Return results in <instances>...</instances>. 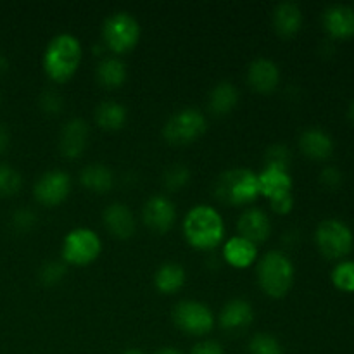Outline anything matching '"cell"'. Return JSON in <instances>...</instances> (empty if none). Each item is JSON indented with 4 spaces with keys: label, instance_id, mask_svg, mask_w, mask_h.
<instances>
[{
    "label": "cell",
    "instance_id": "f1b7e54d",
    "mask_svg": "<svg viewBox=\"0 0 354 354\" xmlns=\"http://www.w3.org/2000/svg\"><path fill=\"white\" fill-rule=\"evenodd\" d=\"M66 273H68V265L62 259L61 261H45L38 270V280L45 287H54L59 282H62Z\"/></svg>",
    "mask_w": 354,
    "mask_h": 354
},
{
    "label": "cell",
    "instance_id": "4dcf8cb0",
    "mask_svg": "<svg viewBox=\"0 0 354 354\" xmlns=\"http://www.w3.org/2000/svg\"><path fill=\"white\" fill-rule=\"evenodd\" d=\"M290 161H292V154H290L289 147H286V145L275 144L266 149L265 168H279L289 171Z\"/></svg>",
    "mask_w": 354,
    "mask_h": 354
},
{
    "label": "cell",
    "instance_id": "f35d334b",
    "mask_svg": "<svg viewBox=\"0 0 354 354\" xmlns=\"http://www.w3.org/2000/svg\"><path fill=\"white\" fill-rule=\"evenodd\" d=\"M156 354H183V353L178 351V349H175V348H161V349H158V353Z\"/></svg>",
    "mask_w": 354,
    "mask_h": 354
},
{
    "label": "cell",
    "instance_id": "44dd1931",
    "mask_svg": "<svg viewBox=\"0 0 354 354\" xmlns=\"http://www.w3.org/2000/svg\"><path fill=\"white\" fill-rule=\"evenodd\" d=\"M273 30L283 38L297 35L303 26V10L294 2H280L272 14Z\"/></svg>",
    "mask_w": 354,
    "mask_h": 354
},
{
    "label": "cell",
    "instance_id": "836d02e7",
    "mask_svg": "<svg viewBox=\"0 0 354 354\" xmlns=\"http://www.w3.org/2000/svg\"><path fill=\"white\" fill-rule=\"evenodd\" d=\"M40 107L45 114H59L64 107V100H62V95L55 90H45L40 95Z\"/></svg>",
    "mask_w": 354,
    "mask_h": 354
},
{
    "label": "cell",
    "instance_id": "d6986e66",
    "mask_svg": "<svg viewBox=\"0 0 354 354\" xmlns=\"http://www.w3.org/2000/svg\"><path fill=\"white\" fill-rule=\"evenodd\" d=\"M254 320V310H252V304L249 301L241 299H232L221 308V313L218 317L220 322V327L223 330L228 332H239L248 328L249 325Z\"/></svg>",
    "mask_w": 354,
    "mask_h": 354
},
{
    "label": "cell",
    "instance_id": "f546056e",
    "mask_svg": "<svg viewBox=\"0 0 354 354\" xmlns=\"http://www.w3.org/2000/svg\"><path fill=\"white\" fill-rule=\"evenodd\" d=\"M21 175L10 165L0 162V197H12L21 189Z\"/></svg>",
    "mask_w": 354,
    "mask_h": 354
},
{
    "label": "cell",
    "instance_id": "603a6c76",
    "mask_svg": "<svg viewBox=\"0 0 354 354\" xmlns=\"http://www.w3.org/2000/svg\"><path fill=\"white\" fill-rule=\"evenodd\" d=\"M239 90L234 83L220 82L213 86L207 99V107L214 116H227L237 107Z\"/></svg>",
    "mask_w": 354,
    "mask_h": 354
},
{
    "label": "cell",
    "instance_id": "e0dca14e",
    "mask_svg": "<svg viewBox=\"0 0 354 354\" xmlns=\"http://www.w3.org/2000/svg\"><path fill=\"white\" fill-rule=\"evenodd\" d=\"M334 138L322 128H306L299 135V149L313 161H325L334 154Z\"/></svg>",
    "mask_w": 354,
    "mask_h": 354
},
{
    "label": "cell",
    "instance_id": "4fadbf2b",
    "mask_svg": "<svg viewBox=\"0 0 354 354\" xmlns=\"http://www.w3.org/2000/svg\"><path fill=\"white\" fill-rule=\"evenodd\" d=\"M325 31L334 40H348L354 37V7L346 3H332L322 14Z\"/></svg>",
    "mask_w": 354,
    "mask_h": 354
},
{
    "label": "cell",
    "instance_id": "7a4b0ae2",
    "mask_svg": "<svg viewBox=\"0 0 354 354\" xmlns=\"http://www.w3.org/2000/svg\"><path fill=\"white\" fill-rule=\"evenodd\" d=\"M82 44L71 33H59L47 44L44 52V71L54 83H66L76 75L82 64Z\"/></svg>",
    "mask_w": 354,
    "mask_h": 354
},
{
    "label": "cell",
    "instance_id": "7402d4cb",
    "mask_svg": "<svg viewBox=\"0 0 354 354\" xmlns=\"http://www.w3.org/2000/svg\"><path fill=\"white\" fill-rule=\"evenodd\" d=\"M97 82L102 88L107 90H116L120 86L124 85L128 76L127 64L121 57L118 55H106V57L100 59V62L97 64L95 69Z\"/></svg>",
    "mask_w": 354,
    "mask_h": 354
},
{
    "label": "cell",
    "instance_id": "6da1fadb",
    "mask_svg": "<svg viewBox=\"0 0 354 354\" xmlns=\"http://www.w3.org/2000/svg\"><path fill=\"white\" fill-rule=\"evenodd\" d=\"M183 237L199 251H211L225 239L223 216L207 204H197L183 218Z\"/></svg>",
    "mask_w": 354,
    "mask_h": 354
},
{
    "label": "cell",
    "instance_id": "3957f363",
    "mask_svg": "<svg viewBox=\"0 0 354 354\" xmlns=\"http://www.w3.org/2000/svg\"><path fill=\"white\" fill-rule=\"evenodd\" d=\"M258 283L266 296L273 299H282L290 292L296 277L294 263L286 252L270 251L261 256L256 266Z\"/></svg>",
    "mask_w": 354,
    "mask_h": 354
},
{
    "label": "cell",
    "instance_id": "4316f807",
    "mask_svg": "<svg viewBox=\"0 0 354 354\" xmlns=\"http://www.w3.org/2000/svg\"><path fill=\"white\" fill-rule=\"evenodd\" d=\"M332 283L337 290L346 294H354V261L353 259H341L332 268Z\"/></svg>",
    "mask_w": 354,
    "mask_h": 354
},
{
    "label": "cell",
    "instance_id": "30bf717a",
    "mask_svg": "<svg viewBox=\"0 0 354 354\" xmlns=\"http://www.w3.org/2000/svg\"><path fill=\"white\" fill-rule=\"evenodd\" d=\"M71 192V176L62 169H50L37 180L33 196L38 204L45 207H55L64 203Z\"/></svg>",
    "mask_w": 354,
    "mask_h": 354
},
{
    "label": "cell",
    "instance_id": "8fae6325",
    "mask_svg": "<svg viewBox=\"0 0 354 354\" xmlns=\"http://www.w3.org/2000/svg\"><path fill=\"white\" fill-rule=\"evenodd\" d=\"M142 218L145 227L151 228L156 234H166L173 228L176 220V207L169 197L162 194L149 197L142 207Z\"/></svg>",
    "mask_w": 354,
    "mask_h": 354
},
{
    "label": "cell",
    "instance_id": "2e32d148",
    "mask_svg": "<svg viewBox=\"0 0 354 354\" xmlns=\"http://www.w3.org/2000/svg\"><path fill=\"white\" fill-rule=\"evenodd\" d=\"M102 221L107 230H109V234L113 237L121 239V241L131 239L135 235V230H137L135 214L123 203H113L106 206L102 213Z\"/></svg>",
    "mask_w": 354,
    "mask_h": 354
},
{
    "label": "cell",
    "instance_id": "d6a6232c",
    "mask_svg": "<svg viewBox=\"0 0 354 354\" xmlns=\"http://www.w3.org/2000/svg\"><path fill=\"white\" fill-rule=\"evenodd\" d=\"M10 225H12V228L17 234H28V232L33 230L35 225H37V214L31 209H28V207H21V209L14 211L12 213V216H10Z\"/></svg>",
    "mask_w": 354,
    "mask_h": 354
},
{
    "label": "cell",
    "instance_id": "e575fe53",
    "mask_svg": "<svg viewBox=\"0 0 354 354\" xmlns=\"http://www.w3.org/2000/svg\"><path fill=\"white\" fill-rule=\"evenodd\" d=\"M320 182L324 183L327 189H337V187L342 183L341 169L335 168V166H327V168L322 169Z\"/></svg>",
    "mask_w": 354,
    "mask_h": 354
},
{
    "label": "cell",
    "instance_id": "ac0fdd59",
    "mask_svg": "<svg viewBox=\"0 0 354 354\" xmlns=\"http://www.w3.org/2000/svg\"><path fill=\"white\" fill-rule=\"evenodd\" d=\"M258 245L241 235H234L232 239H228L221 251L225 263H228L235 270H245L258 263Z\"/></svg>",
    "mask_w": 354,
    "mask_h": 354
},
{
    "label": "cell",
    "instance_id": "ffe728a7",
    "mask_svg": "<svg viewBox=\"0 0 354 354\" xmlns=\"http://www.w3.org/2000/svg\"><path fill=\"white\" fill-rule=\"evenodd\" d=\"M259 183V196L265 199L273 201L277 197H283L292 194L294 180L287 169L279 168H263L258 175Z\"/></svg>",
    "mask_w": 354,
    "mask_h": 354
},
{
    "label": "cell",
    "instance_id": "5bb4252c",
    "mask_svg": "<svg viewBox=\"0 0 354 354\" xmlns=\"http://www.w3.org/2000/svg\"><path fill=\"white\" fill-rule=\"evenodd\" d=\"M237 230L241 237L258 245L268 241L272 235V221H270L268 214L259 207H248L239 216Z\"/></svg>",
    "mask_w": 354,
    "mask_h": 354
},
{
    "label": "cell",
    "instance_id": "484cf974",
    "mask_svg": "<svg viewBox=\"0 0 354 354\" xmlns=\"http://www.w3.org/2000/svg\"><path fill=\"white\" fill-rule=\"evenodd\" d=\"M97 127L106 131H118L127 124L128 109L116 100H104L95 107Z\"/></svg>",
    "mask_w": 354,
    "mask_h": 354
},
{
    "label": "cell",
    "instance_id": "9c48e42d",
    "mask_svg": "<svg viewBox=\"0 0 354 354\" xmlns=\"http://www.w3.org/2000/svg\"><path fill=\"white\" fill-rule=\"evenodd\" d=\"M173 322L187 335L203 337L213 330L216 325V317L209 310V306L201 301L185 299L180 301L173 310Z\"/></svg>",
    "mask_w": 354,
    "mask_h": 354
},
{
    "label": "cell",
    "instance_id": "5b68a950",
    "mask_svg": "<svg viewBox=\"0 0 354 354\" xmlns=\"http://www.w3.org/2000/svg\"><path fill=\"white\" fill-rule=\"evenodd\" d=\"M140 23L127 10H118L104 19L102 44L114 55H123L133 50L140 41Z\"/></svg>",
    "mask_w": 354,
    "mask_h": 354
},
{
    "label": "cell",
    "instance_id": "74e56055",
    "mask_svg": "<svg viewBox=\"0 0 354 354\" xmlns=\"http://www.w3.org/2000/svg\"><path fill=\"white\" fill-rule=\"evenodd\" d=\"M9 144H10L9 130H7L6 124L0 123V154L7 151V147H9Z\"/></svg>",
    "mask_w": 354,
    "mask_h": 354
},
{
    "label": "cell",
    "instance_id": "1f68e13d",
    "mask_svg": "<svg viewBox=\"0 0 354 354\" xmlns=\"http://www.w3.org/2000/svg\"><path fill=\"white\" fill-rule=\"evenodd\" d=\"M190 173L189 166L187 165H173L169 166L165 171V176H162V183L168 190H180L190 182Z\"/></svg>",
    "mask_w": 354,
    "mask_h": 354
},
{
    "label": "cell",
    "instance_id": "ba28073f",
    "mask_svg": "<svg viewBox=\"0 0 354 354\" xmlns=\"http://www.w3.org/2000/svg\"><path fill=\"white\" fill-rule=\"evenodd\" d=\"M100 252H102V241L92 228H75L62 241L61 258L66 265L88 266L99 258Z\"/></svg>",
    "mask_w": 354,
    "mask_h": 354
},
{
    "label": "cell",
    "instance_id": "cb8c5ba5",
    "mask_svg": "<svg viewBox=\"0 0 354 354\" xmlns=\"http://www.w3.org/2000/svg\"><path fill=\"white\" fill-rule=\"evenodd\" d=\"M187 282V273L183 270L182 265L178 263H162L158 268V272L154 273V286L156 289L161 294L166 296H171L176 294Z\"/></svg>",
    "mask_w": 354,
    "mask_h": 354
},
{
    "label": "cell",
    "instance_id": "52a82bcc",
    "mask_svg": "<svg viewBox=\"0 0 354 354\" xmlns=\"http://www.w3.org/2000/svg\"><path fill=\"white\" fill-rule=\"evenodd\" d=\"M207 130V120L197 107H183L168 118L162 127V137L168 144L189 145L203 137Z\"/></svg>",
    "mask_w": 354,
    "mask_h": 354
},
{
    "label": "cell",
    "instance_id": "60d3db41",
    "mask_svg": "<svg viewBox=\"0 0 354 354\" xmlns=\"http://www.w3.org/2000/svg\"><path fill=\"white\" fill-rule=\"evenodd\" d=\"M123 354H145V353L142 351V349H137V348H130V349H127V351H124Z\"/></svg>",
    "mask_w": 354,
    "mask_h": 354
},
{
    "label": "cell",
    "instance_id": "277c9868",
    "mask_svg": "<svg viewBox=\"0 0 354 354\" xmlns=\"http://www.w3.org/2000/svg\"><path fill=\"white\" fill-rule=\"evenodd\" d=\"M214 196L228 206H248L259 197L258 175L248 168H234L221 173L214 183Z\"/></svg>",
    "mask_w": 354,
    "mask_h": 354
},
{
    "label": "cell",
    "instance_id": "d4e9b609",
    "mask_svg": "<svg viewBox=\"0 0 354 354\" xmlns=\"http://www.w3.org/2000/svg\"><path fill=\"white\" fill-rule=\"evenodd\" d=\"M80 183L90 192L106 194L113 189L114 175L102 162H92L80 171Z\"/></svg>",
    "mask_w": 354,
    "mask_h": 354
},
{
    "label": "cell",
    "instance_id": "8992f818",
    "mask_svg": "<svg viewBox=\"0 0 354 354\" xmlns=\"http://www.w3.org/2000/svg\"><path fill=\"white\" fill-rule=\"evenodd\" d=\"M315 244L325 258L344 259L353 251L354 234L346 221L327 218L322 220L315 230Z\"/></svg>",
    "mask_w": 354,
    "mask_h": 354
},
{
    "label": "cell",
    "instance_id": "8d00e7d4",
    "mask_svg": "<svg viewBox=\"0 0 354 354\" xmlns=\"http://www.w3.org/2000/svg\"><path fill=\"white\" fill-rule=\"evenodd\" d=\"M190 354H225L220 342L216 341H201L192 348Z\"/></svg>",
    "mask_w": 354,
    "mask_h": 354
},
{
    "label": "cell",
    "instance_id": "7c38bea8",
    "mask_svg": "<svg viewBox=\"0 0 354 354\" xmlns=\"http://www.w3.org/2000/svg\"><path fill=\"white\" fill-rule=\"evenodd\" d=\"M88 124L82 118H71L69 121H66L61 135H59V151H61L62 158L69 159V161L82 158L86 144H88Z\"/></svg>",
    "mask_w": 354,
    "mask_h": 354
},
{
    "label": "cell",
    "instance_id": "ab89813d",
    "mask_svg": "<svg viewBox=\"0 0 354 354\" xmlns=\"http://www.w3.org/2000/svg\"><path fill=\"white\" fill-rule=\"evenodd\" d=\"M348 114H349V120L354 123V99L351 100V104H349V109H348Z\"/></svg>",
    "mask_w": 354,
    "mask_h": 354
},
{
    "label": "cell",
    "instance_id": "83f0119b",
    "mask_svg": "<svg viewBox=\"0 0 354 354\" xmlns=\"http://www.w3.org/2000/svg\"><path fill=\"white\" fill-rule=\"evenodd\" d=\"M249 354H283V346L275 335L259 332L249 341Z\"/></svg>",
    "mask_w": 354,
    "mask_h": 354
},
{
    "label": "cell",
    "instance_id": "9a60e30c",
    "mask_svg": "<svg viewBox=\"0 0 354 354\" xmlns=\"http://www.w3.org/2000/svg\"><path fill=\"white\" fill-rule=\"evenodd\" d=\"M248 83L254 92L272 93L280 83V68L268 57H256L248 68Z\"/></svg>",
    "mask_w": 354,
    "mask_h": 354
},
{
    "label": "cell",
    "instance_id": "d590c367",
    "mask_svg": "<svg viewBox=\"0 0 354 354\" xmlns=\"http://www.w3.org/2000/svg\"><path fill=\"white\" fill-rule=\"evenodd\" d=\"M270 207H272L273 213L277 214H289L290 211L294 209V196L289 194V196L283 197H277V199L268 201Z\"/></svg>",
    "mask_w": 354,
    "mask_h": 354
}]
</instances>
